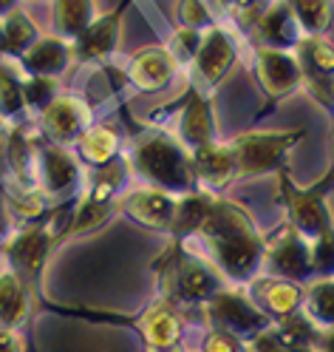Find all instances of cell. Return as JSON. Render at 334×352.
<instances>
[{"instance_id":"1","label":"cell","mask_w":334,"mask_h":352,"mask_svg":"<svg viewBox=\"0 0 334 352\" xmlns=\"http://www.w3.org/2000/svg\"><path fill=\"white\" fill-rule=\"evenodd\" d=\"M218 273L232 284H250L263 267V236L241 205L230 199H215L204 225L195 230Z\"/></svg>"},{"instance_id":"2","label":"cell","mask_w":334,"mask_h":352,"mask_svg":"<svg viewBox=\"0 0 334 352\" xmlns=\"http://www.w3.org/2000/svg\"><path fill=\"white\" fill-rule=\"evenodd\" d=\"M130 168L139 173V179L147 188L165 190L176 199L198 190L190 151L167 134H147L133 142Z\"/></svg>"},{"instance_id":"3","label":"cell","mask_w":334,"mask_h":352,"mask_svg":"<svg viewBox=\"0 0 334 352\" xmlns=\"http://www.w3.org/2000/svg\"><path fill=\"white\" fill-rule=\"evenodd\" d=\"M60 230L54 225H26L6 239L3 253L9 258V270L26 284V290L34 293L43 278V270L49 264V256L60 241Z\"/></svg>"},{"instance_id":"4","label":"cell","mask_w":334,"mask_h":352,"mask_svg":"<svg viewBox=\"0 0 334 352\" xmlns=\"http://www.w3.org/2000/svg\"><path fill=\"white\" fill-rule=\"evenodd\" d=\"M165 293H167V304H207L218 290H224L218 273L210 267L204 258H198L190 250L176 253L167 267H165Z\"/></svg>"},{"instance_id":"5","label":"cell","mask_w":334,"mask_h":352,"mask_svg":"<svg viewBox=\"0 0 334 352\" xmlns=\"http://www.w3.org/2000/svg\"><path fill=\"white\" fill-rule=\"evenodd\" d=\"M303 137V128L298 131H250V134L235 137V176H263L283 165V157L298 140Z\"/></svg>"},{"instance_id":"6","label":"cell","mask_w":334,"mask_h":352,"mask_svg":"<svg viewBox=\"0 0 334 352\" xmlns=\"http://www.w3.org/2000/svg\"><path fill=\"white\" fill-rule=\"evenodd\" d=\"M204 318L210 321L213 329L218 333H227L232 338L252 341L258 338L266 327L272 324L270 316H263L258 307L250 301V296L235 293V290H218L207 304H204Z\"/></svg>"},{"instance_id":"7","label":"cell","mask_w":334,"mask_h":352,"mask_svg":"<svg viewBox=\"0 0 334 352\" xmlns=\"http://www.w3.org/2000/svg\"><path fill=\"white\" fill-rule=\"evenodd\" d=\"M235 43L232 37L221 29V26H207L202 29V40H198V49H195V57L190 63V77L195 82L198 91L195 94H210L213 88L227 77V72L235 65Z\"/></svg>"},{"instance_id":"8","label":"cell","mask_w":334,"mask_h":352,"mask_svg":"<svg viewBox=\"0 0 334 352\" xmlns=\"http://www.w3.org/2000/svg\"><path fill=\"white\" fill-rule=\"evenodd\" d=\"M125 182V170L122 165H105L97 170L91 188L82 196V202L74 210V219L65 228V236H80L94 230L110 216V208L119 202V188Z\"/></svg>"},{"instance_id":"9","label":"cell","mask_w":334,"mask_h":352,"mask_svg":"<svg viewBox=\"0 0 334 352\" xmlns=\"http://www.w3.org/2000/svg\"><path fill=\"white\" fill-rule=\"evenodd\" d=\"M263 267L272 278L303 284L311 278L309 267V241L292 228H281L263 239Z\"/></svg>"},{"instance_id":"10","label":"cell","mask_w":334,"mask_h":352,"mask_svg":"<svg viewBox=\"0 0 334 352\" xmlns=\"http://www.w3.org/2000/svg\"><path fill=\"white\" fill-rule=\"evenodd\" d=\"M295 60L300 69V80L309 85L315 100L334 111V46L326 37H303L295 46Z\"/></svg>"},{"instance_id":"11","label":"cell","mask_w":334,"mask_h":352,"mask_svg":"<svg viewBox=\"0 0 334 352\" xmlns=\"http://www.w3.org/2000/svg\"><path fill=\"white\" fill-rule=\"evenodd\" d=\"M320 329L311 327L300 313L272 321L258 338L250 341V352H315Z\"/></svg>"},{"instance_id":"12","label":"cell","mask_w":334,"mask_h":352,"mask_svg":"<svg viewBox=\"0 0 334 352\" xmlns=\"http://www.w3.org/2000/svg\"><path fill=\"white\" fill-rule=\"evenodd\" d=\"M283 202L289 213V228L300 233L306 241L318 239L331 228V216L326 210L323 196L315 190H298L295 185L286 182V176H283Z\"/></svg>"},{"instance_id":"13","label":"cell","mask_w":334,"mask_h":352,"mask_svg":"<svg viewBox=\"0 0 334 352\" xmlns=\"http://www.w3.org/2000/svg\"><path fill=\"white\" fill-rule=\"evenodd\" d=\"M117 205L128 219H133V222H139L145 228H153V230H170L176 208H179V199L170 196V193H165V190L142 188V190L125 193Z\"/></svg>"},{"instance_id":"14","label":"cell","mask_w":334,"mask_h":352,"mask_svg":"<svg viewBox=\"0 0 334 352\" xmlns=\"http://www.w3.org/2000/svg\"><path fill=\"white\" fill-rule=\"evenodd\" d=\"M250 287V301L258 307L263 316H270L272 321L278 318H289L300 313L303 304V284L295 281H283V278H272V276H258L255 281L247 284Z\"/></svg>"},{"instance_id":"15","label":"cell","mask_w":334,"mask_h":352,"mask_svg":"<svg viewBox=\"0 0 334 352\" xmlns=\"http://www.w3.org/2000/svg\"><path fill=\"white\" fill-rule=\"evenodd\" d=\"M255 74L263 85V91L275 100L289 97L303 82L298 60L292 52H278V49H266V46H261L255 54Z\"/></svg>"},{"instance_id":"16","label":"cell","mask_w":334,"mask_h":352,"mask_svg":"<svg viewBox=\"0 0 334 352\" xmlns=\"http://www.w3.org/2000/svg\"><path fill=\"white\" fill-rule=\"evenodd\" d=\"M150 352H179L182 318L167 301H156L133 321Z\"/></svg>"},{"instance_id":"17","label":"cell","mask_w":334,"mask_h":352,"mask_svg":"<svg viewBox=\"0 0 334 352\" xmlns=\"http://www.w3.org/2000/svg\"><path fill=\"white\" fill-rule=\"evenodd\" d=\"M190 162L198 188H207L210 193L221 190L235 176V153L230 142H207L202 148L190 151Z\"/></svg>"},{"instance_id":"18","label":"cell","mask_w":334,"mask_h":352,"mask_svg":"<svg viewBox=\"0 0 334 352\" xmlns=\"http://www.w3.org/2000/svg\"><path fill=\"white\" fill-rule=\"evenodd\" d=\"M122 14H125V3L119 9H114V12L97 17L94 23L74 40V54L80 60H108L119 46Z\"/></svg>"},{"instance_id":"19","label":"cell","mask_w":334,"mask_h":352,"mask_svg":"<svg viewBox=\"0 0 334 352\" xmlns=\"http://www.w3.org/2000/svg\"><path fill=\"white\" fill-rule=\"evenodd\" d=\"M43 122H46V131L51 134V140L57 145H65V142H77L88 131L91 111H88V105L77 97H57L46 111H43Z\"/></svg>"},{"instance_id":"20","label":"cell","mask_w":334,"mask_h":352,"mask_svg":"<svg viewBox=\"0 0 334 352\" xmlns=\"http://www.w3.org/2000/svg\"><path fill=\"white\" fill-rule=\"evenodd\" d=\"M258 37L263 40L266 49H278V52H292L303 40L300 23L286 0H275V3L258 17Z\"/></svg>"},{"instance_id":"21","label":"cell","mask_w":334,"mask_h":352,"mask_svg":"<svg viewBox=\"0 0 334 352\" xmlns=\"http://www.w3.org/2000/svg\"><path fill=\"white\" fill-rule=\"evenodd\" d=\"M37 176L46 193H69L80 185V165L62 145H46L40 151Z\"/></svg>"},{"instance_id":"22","label":"cell","mask_w":334,"mask_h":352,"mask_svg":"<svg viewBox=\"0 0 334 352\" xmlns=\"http://www.w3.org/2000/svg\"><path fill=\"white\" fill-rule=\"evenodd\" d=\"M173 74H176V65H173L170 54L165 52V46L142 49L130 60V69H128V80L136 85L139 91H162L173 80Z\"/></svg>"},{"instance_id":"23","label":"cell","mask_w":334,"mask_h":352,"mask_svg":"<svg viewBox=\"0 0 334 352\" xmlns=\"http://www.w3.org/2000/svg\"><path fill=\"white\" fill-rule=\"evenodd\" d=\"M74 57V49L60 37H37L23 52V65L32 72V77H54L69 69Z\"/></svg>"},{"instance_id":"24","label":"cell","mask_w":334,"mask_h":352,"mask_svg":"<svg viewBox=\"0 0 334 352\" xmlns=\"http://www.w3.org/2000/svg\"><path fill=\"white\" fill-rule=\"evenodd\" d=\"M32 313V293L12 270L0 273V329H20Z\"/></svg>"},{"instance_id":"25","label":"cell","mask_w":334,"mask_h":352,"mask_svg":"<svg viewBox=\"0 0 334 352\" xmlns=\"http://www.w3.org/2000/svg\"><path fill=\"white\" fill-rule=\"evenodd\" d=\"M182 145L187 151H195L207 142H215V122H213V108L204 94H193L184 114H182Z\"/></svg>"},{"instance_id":"26","label":"cell","mask_w":334,"mask_h":352,"mask_svg":"<svg viewBox=\"0 0 334 352\" xmlns=\"http://www.w3.org/2000/svg\"><path fill=\"white\" fill-rule=\"evenodd\" d=\"M97 20L94 0H54V26L60 40H77Z\"/></svg>"},{"instance_id":"27","label":"cell","mask_w":334,"mask_h":352,"mask_svg":"<svg viewBox=\"0 0 334 352\" xmlns=\"http://www.w3.org/2000/svg\"><path fill=\"white\" fill-rule=\"evenodd\" d=\"M300 316L318 329L334 327V278H318L303 290Z\"/></svg>"},{"instance_id":"28","label":"cell","mask_w":334,"mask_h":352,"mask_svg":"<svg viewBox=\"0 0 334 352\" xmlns=\"http://www.w3.org/2000/svg\"><path fill=\"white\" fill-rule=\"evenodd\" d=\"M213 196L204 190H195V193H187V196H179V208H176V216H173V225H170V233H176L179 239H187V236H195V230L204 225V219L213 208Z\"/></svg>"},{"instance_id":"29","label":"cell","mask_w":334,"mask_h":352,"mask_svg":"<svg viewBox=\"0 0 334 352\" xmlns=\"http://www.w3.org/2000/svg\"><path fill=\"white\" fill-rule=\"evenodd\" d=\"M80 153L85 162H91L94 168H105L108 162H114L117 151H119V134L110 125H94L77 140Z\"/></svg>"},{"instance_id":"30","label":"cell","mask_w":334,"mask_h":352,"mask_svg":"<svg viewBox=\"0 0 334 352\" xmlns=\"http://www.w3.org/2000/svg\"><path fill=\"white\" fill-rule=\"evenodd\" d=\"M286 3L292 6L303 37H323L326 29L331 26L334 17L331 0H286Z\"/></svg>"},{"instance_id":"31","label":"cell","mask_w":334,"mask_h":352,"mask_svg":"<svg viewBox=\"0 0 334 352\" xmlns=\"http://www.w3.org/2000/svg\"><path fill=\"white\" fill-rule=\"evenodd\" d=\"M0 26H3V46L12 54H23L37 40V29L32 23V17L26 12H20V9H12L9 17Z\"/></svg>"},{"instance_id":"32","label":"cell","mask_w":334,"mask_h":352,"mask_svg":"<svg viewBox=\"0 0 334 352\" xmlns=\"http://www.w3.org/2000/svg\"><path fill=\"white\" fill-rule=\"evenodd\" d=\"M309 267H311V278L334 276V228L309 241Z\"/></svg>"},{"instance_id":"33","label":"cell","mask_w":334,"mask_h":352,"mask_svg":"<svg viewBox=\"0 0 334 352\" xmlns=\"http://www.w3.org/2000/svg\"><path fill=\"white\" fill-rule=\"evenodd\" d=\"M198 40H202V32L198 29H184V26L170 34L165 52L170 54L176 69H190V63L195 57V49H198Z\"/></svg>"},{"instance_id":"34","label":"cell","mask_w":334,"mask_h":352,"mask_svg":"<svg viewBox=\"0 0 334 352\" xmlns=\"http://www.w3.org/2000/svg\"><path fill=\"white\" fill-rule=\"evenodd\" d=\"M20 91H23L26 105L46 111V108L57 100V80L54 77H29L23 85H20Z\"/></svg>"},{"instance_id":"35","label":"cell","mask_w":334,"mask_h":352,"mask_svg":"<svg viewBox=\"0 0 334 352\" xmlns=\"http://www.w3.org/2000/svg\"><path fill=\"white\" fill-rule=\"evenodd\" d=\"M9 160H12V168L17 173V179L23 185H32V173H37V170L32 168V145H29L23 131H14V134H12Z\"/></svg>"},{"instance_id":"36","label":"cell","mask_w":334,"mask_h":352,"mask_svg":"<svg viewBox=\"0 0 334 352\" xmlns=\"http://www.w3.org/2000/svg\"><path fill=\"white\" fill-rule=\"evenodd\" d=\"M23 108L26 102H23V91H20V82L9 72H0V111L6 117H14Z\"/></svg>"},{"instance_id":"37","label":"cell","mask_w":334,"mask_h":352,"mask_svg":"<svg viewBox=\"0 0 334 352\" xmlns=\"http://www.w3.org/2000/svg\"><path fill=\"white\" fill-rule=\"evenodd\" d=\"M179 20L184 29H207L213 26V14L204 0H179Z\"/></svg>"},{"instance_id":"38","label":"cell","mask_w":334,"mask_h":352,"mask_svg":"<svg viewBox=\"0 0 334 352\" xmlns=\"http://www.w3.org/2000/svg\"><path fill=\"white\" fill-rule=\"evenodd\" d=\"M202 352H241V341L227 333H218V329H210V336L202 344Z\"/></svg>"},{"instance_id":"39","label":"cell","mask_w":334,"mask_h":352,"mask_svg":"<svg viewBox=\"0 0 334 352\" xmlns=\"http://www.w3.org/2000/svg\"><path fill=\"white\" fill-rule=\"evenodd\" d=\"M0 352H26L17 329H0Z\"/></svg>"},{"instance_id":"40","label":"cell","mask_w":334,"mask_h":352,"mask_svg":"<svg viewBox=\"0 0 334 352\" xmlns=\"http://www.w3.org/2000/svg\"><path fill=\"white\" fill-rule=\"evenodd\" d=\"M315 352H334V327L320 329V338H318V349Z\"/></svg>"},{"instance_id":"41","label":"cell","mask_w":334,"mask_h":352,"mask_svg":"<svg viewBox=\"0 0 334 352\" xmlns=\"http://www.w3.org/2000/svg\"><path fill=\"white\" fill-rule=\"evenodd\" d=\"M329 185H334V142H331V168H329V173L323 176V182L315 188V193H320V196H323V193L329 190Z\"/></svg>"},{"instance_id":"42","label":"cell","mask_w":334,"mask_h":352,"mask_svg":"<svg viewBox=\"0 0 334 352\" xmlns=\"http://www.w3.org/2000/svg\"><path fill=\"white\" fill-rule=\"evenodd\" d=\"M9 222H6V210H3V185H0V233H6Z\"/></svg>"},{"instance_id":"43","label":"cell","mask_w":334,"mask_h":352,"mask_svg":"<svg viewBox=\"0 0 334 352\" xmlns=\"http://www.w3.org/2000/svg\"><path fill=\"white\" fill-rule=\"evenodd\" d=\"M221 3H227L230 9H243V6H250V3H255V0H221Z\"/></svg>"},{"instance_id":"44","label":"cell","mask_w":334,"mask_h":352,"mask_svg":"<svg viewBox=\"0 0 334 352\" xmlns=\"http://www.w3.org/2000/svg\"><path fill=\"white\" fill-rule=\"evenodd\" d=\"M17 0H0V12H12Z\"/></svg>"},{"instance_id":"45","label":"cell","mask_w":334,"mask_h":352,"mask_svg":"<svg viewBox=\"0 0 334 352\" xmlns=\"http://www.w3.org/2000/svg\"><path fill=\"white\" fill-rule=\"evenodd\" d=\"M0 52H6V46H3V26H0Z\"/></svg>"},{"instance_id":"46","label":"cell","mask_w":334,"mask_h":352,"mask_svg":"<svg viewBox=\"0 0 334 352\" xmlns=\"http://www.w3.org/2000/svg\"><path fill=\"white\" fill-rule=\"evenodd\" d=\"M331 91H334V85H331Z\"/></svg>"}]
</instances>
